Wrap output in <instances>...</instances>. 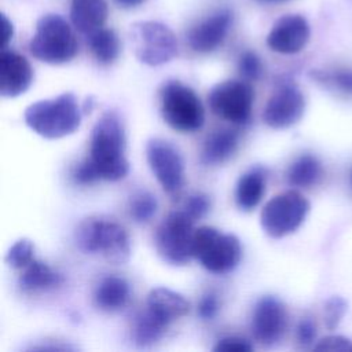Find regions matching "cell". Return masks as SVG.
I'll list each match as a JSON object with an SVG mask.
<instances>
[{"mask_svg": "<svg viewBox=\"0 0 352 352\" xmlns=\"http://www.w3.org/2000/svg\"><path fill=\"white\" fill-rule=\"evenodd\" d=\"M125 143V132L118 114L106 111L92 128L88 157L102 180L116 182L128 175Z\"/></svg>", "mask_w": 352, "mask_h": 352, "instance_id": "obj_1", "label": "cell"}, {"mask_svg": "<svg viewBox=\"0 0 352 352\" xmlns=\"http://www.w3.org/2000/svg\"><path fill=\"white\" fill-rule=\"evenodd\" d=\"M25 124L45 139H59L74 133L81 124V109L72 92L29 104L23 113Z\"/></svg>", "mask_w": 352, "mask_h": 352, "instance_id": "obj_2", "label": "cell"}, {"mask_svg": "<svg viewBox=\"0 0 352 352\" xmlns=\"http://www.w3.org/2000/svg\"><path fill=\"white\" fill-rule=\"evenodd\" d=\"M76 243L81 252L102 254L111 264H125L131 257L129 236L114 220L84 219L76 228Z\"/></svg>", "mask_w": 352, "mask_h": 352, "instance_id": "obj_3", "label": "cell"}, {"mask_svg": "<svg viewBox=\"0 0 352 352\" xmlns=\"http://www.w3.org/2000/svg\"><path fill=\"white\" fill-rule=\"evenodd\" d=\"M77 40L70 25L58 14L38 18L34 34L29 43L30 54L45 63L62 65L77 54Z\"/></svg>", "mask_w": 352, "mask_h": 352, "instance_id": "obj_4", "label": "cell"}, {"mask_svg": "<svg viewBox=\"0 0 352 352\" xmlns=\"http://www.w3.org/2000/svg\"><path fill=\"white\" fill-rule=\"evenodd\" d=\"M160 109L164 121L175 131L190 133L201 129L205 110L192 88L179 80H168L160 89Z\"/></svg>", "mask_w": 352, "mask_h": 352, "instance_id": "obj_5", "label": "cell"}, {"mask_svg": "<svg viewBox=\"0 0 352 352\" xmlns=\"http://www.w3.org/2000/svg\"><path fill=\"white\" fill-rule=\"evenodd\" d=\"M192 257L213 274L232 271L242 258V246L234 234L202 226L195 228L192 236Z\"/></svg>", "mask_w": 352, "mask_h": 352, "instance_id": "obj_6", "label": "cell"}, {"mask_svg": "<svg viewBox=\"0 0 352 352\" xmlns=\"http://www.w3.org/2000/svg\"><path fill=\"white\" fill-rule=\"evenodd\" d=\"M129 40L135 56L148 66L164 65L177 55L173 32L157 21H140L131 25Z\"/></svg>", "mask_w": 352, "mask_h": 352, "instance_id": "obj_7", "label": "cell"}, {"mask_svg": "<svg viewBox=\"0 0 352 352\" xmlns=\"http://www.w3.org/2000/svg\"><path fill=\"white\" fill-rule=\"evenodd\" d=\"M309 202L296 190H289L272 197L263 208L260 224L272 238H283L294 232L305 220Z\"/></svg>", "mask_w": 352, "mask_h": 352, "instance_id": "obj_8", "label": "cell"}, {"mask_svg": "<svg viewBox=\"0 0 352 352\" xmlns=\"http://www.w3.org/2000/svg\"><path fill=\"white\" fill-rule=\"evenodd\" d=\"M194 220L184 210H175L158 226L154 243L160 257L172 265H184L192 257Z\"/></svg>", "mask_w": 352, "mask_h": 352, "instance_id": "obj_9", "label": "cell"}, {"mask_svg": "<svg viewBox=\"0 0 352 352\" xmlns=\"http://www.w3.org/2000/svg\"><path fill=\"white\" fill-rule=\"evenodd\" d=\"M253 100L254 91L252 85L242 80L221 81L216 84L208 95L210 110L232 124L249 122Z\"/></svg>", "mask_w": 352, "mask_h": 352, "instance_id": "obj_10", "label": "cell"}, {"mask_svg": "<svg viewBox=\"0 0 352 352\" xmlns=\"http://www.w3.org/2000/svg\"><path fill=\"white\" fill-rule=\"evenodd\" d=\"M146 157L162 188L169 194L177 192L184 177V164L179 150L170 142L154 138L147 142Z\"/></svg>", "mask_w": 352, "mask_h": 352, "instance_id": "obj_11", "label": "cell"}, {"mask_svg": "<svg viewBox=\"0 0 352 352\" xmlns=\"http://www.w3.org/2000/svg\"><path fill=\"white\" fill-rule=\"evenodd\" d=\"M287 326V311L285 304L274 297H261L252 314V334L263 345H274L278 342Z\"/></svg>", "mask_w": 352, "mask_h": 352, "instance_id": "obj_12", "label": "cell"}, {"mask_svg": "<svg viewBox=\"0 0 352 352\" xmlns=\"http://www.w3.org/2000/svg\"><path fill=\"white\" fill-rule=\"evenodd\" d=\"M305 110L302 92L294 84L280 85L264 107V122L275 129H283L298 122Z\"/></svg>", "mask_w": 352, "mask_h": 352, "instance_id": "obj_13", "label": "cell"}, {"mask_svg": "<svg viewBox=\"0 0 352 352\" xmlns=\"http://www.w3.org/2000/svg\"><path fill=\"white\" fill-rule=\"evenodd\" d=\"M309 33V25L302 15L287 14L272 25L267 36V45L278 54H297L307 45Z\"/></svg>", "mask_w": 352, "mask_h": 352, "instance_id": "obj_14", "label": "cell"}, {"mask_svg": "<svg viewBox=\"0 0 352 352\" xmlns=\"http://www.w3.org/2000/svg\"><path fill=\"white\" fill-rule=\"evenodd\" d=\"M232 25V12L220 10L194 25L187 33L188 45L201 54H208L220 47Z\"/></svg>", "mask_w": 352, "mask_h": 352, "instance_id": "obj_15", "label": "cell"}, {"mask_svg": "<svg viewBox=\"0 0 352 352\" xmlns=\"http://www.w3.org/2000/svg\"><path fill=\"white\" fill-rule=\"evenodd\" d=\"M33 81L29 60L18 52L1 50L0 54V95L16 98L26 92Z\"/></svg>", "mask_w": 352, "mask_h": 352, "instance_id": "obj_16", "label": "cell"}, {"mask_svg": "<svg viewBox=\"0 0 352 352\" xmlns=\"http://www.w3.org/2000/svg\"><path fill=\"white\" fill-rule=\"evenodd\" d=\"M107 19L106 0H72L70 21L74 29L88 36L103 28Z\"/></svg>", "mask_w": 352, "mask_h": 352, "instance_id": "obj_17", "label": "cell"}, {"mask_svg": "<svg viewBox=\"0 0 352 352\" xmlns=\"http://www.w3.org/2000/svg\"><path fill=\"white\" fill-rule=\"evenodd\" d=\"M146 307L168 324L184 316L190 309L188 301L180 293L166 287L153 289L147 296Z\"/></svg>", "mask_w": 352, "mask_h": 352, "instance_id": "obj_18", "label": "cell"}, {"mask_svg": "<svg viewBox=\"0 0 352 352\" xmlns=\"http://www.w3.org/2000/svg\"><path fill=\"white\" fill-rule=\"evenodd\" d=\"M129 283L121 276L109 275L96 286L94 300L99 309L113 312L124 308L129 300Z\"/></svg>", "mask_w": 352, "mask_h": 352, "instance_id": "obj_19", "label": "cell"}, {"mask_svg": "<svg viewBox=\"0 0 352 352\" xmlns=\"http://www.w3.org/2000/svg\"><path fill=\"white\" fill-rule=\"evenodd\" d=\"M63 278L59 272L52 270L47 263L32 260L21 274L18 285L23 292H41L58 287Z\"/></svg>", "mask_w": 352, "mask_h": 352, "instance_id": "obj_20", "label": "cell"}, {"mask_svg": "<svg viewBox=\"0 0 352 352\" xmlns=\"http://www.w3.org/2000/svg\"><path fill=\"white\" fill-rule=\"evenodd\" d=\"M238 133L223 129L210 133L202 147L201 161L205 165H219L226 162L236 151Z\"/></svg>", "mask_w": 352, "mask_h": 352, "instance_id": "obj_21", "label": "cell"}, {"mask_svg": "<svg viewBox=\"0 0 352 352\" xmlns=\"http://www.w3.org/2000/svg\"><path fill=\"white\" fill-rule=\"evenodd\" d=\"M265 191V175L260 168H252L245 172L236 184V205L243 212L253 210L261 201Z\"/></svg>", "mask_w": 352, "mask_h": 352, "instance_id": "obj_22", "label": "cell"}, {"mask_svg": "<svg viewBox=\"0 0 352 352\" xmlns=\"http://www.w3.org/2000/svg\"><path fill=\"white\" fill-rule=\"evenodd\" d=\"M168 326L166 322L146 307L135 319L133 341L138 346H150L164 336Z\"/></svg>", "mask_w": 352, "mask_h": 352, "instance_id": "obj_23", "label": "cell"}, {"mask_svg": "<svg viewBox=\"0 0 352 352\" xmlns=\"http://www.w3.org/2000/svg\"><path fill=\"white\" fill-rule=\"evenodd\" d=\"M87 43L95 59L103 65L113 63L120 55V40L113 29L95 30L87 36Z\"/></svg>", "mask_w": 352, "mask_h": 352, "instance_id": "obj_24", "label": "cell"}, {"mask_svg": "<svg viewBox=\"0 0 352 352\" xmlns=\"http://www.w3.org/2000/svg\"><path fill=\"white\" fill-rule=\"evenodd\" d=\"M322 176V165L316 157L304 154L287 169V180L294 187L307 188L318 183Z\"/></svg>", "mask_w": 352, "mask_h": 352, "instance_id": "obj_25", "label": "cell"}, {"mask_svg": "<svg viewBox=\"0 0 352 352\" xmlns=\"http://www.w3.org/2000/svg\"><path fill=\"white\" fill-rule=\"evenodd\" d=\"M311 76L330 89H336L344 95H352V69L314 70Z\"/></svg>", "mask_w": 352, "mask_h": 352, "instance_id": "obj_26", "label": "cell"}, {"mask_svg": "<svg viewBox=\"0 0 352 352\" xmlns=\"http://www.w3.org/2000/svg\"><path fill=\"white\" fill-rule=\"evenodd\" d=\"M158 202L155 195L148 191L136 192L129 204V213L138 223L148 221L157 212Z\"/></svg>", "mask_w": 352, "mask_h": 352, "instance_id": "obj_27", "label": "cell"}, {"mask_svg": "<svg viewBox=\"0 0 352 352\" xmlns=\"http://www.w3.org/2000/svg\"><path fill=\"white\" fill-rule=\"evenodd\" d=\"M34 253V245L28 238L18 239L7 252L6 263L11 268H25L32 260Z\"/></svg>", "mask_w": 352, "mask_h": 352, "instance_id": "obj_28", "label": "cell"}, {"mask_svg": "<svg viewBox=\"0 0 352 352\" xmlns=\"http://www.w3.org/2000/svg\"><path fill=\"white\" fill-rule=\"evenodd\" d=\"M238 70L239 74L248 80L254 81L261 77L263 73V63L256 52L253 51H245L238 60Z\"/></svg>", "mask_w": 352, "mask_h": 352, "instance_id": "obj_29", "label": "cell"}, {"mask_svg": "<svg viewBox=\"0 0 352 352\" xmlns=\"http://www.w3.org/2000/svg\"><path fill=\"white\" fill-rule=\"evenodd\" d=\"M346 311V302L344 298L338 296L330 297L324 302V309H323V318H324V324L329 330H333L338 326L340 320L342 319L344 314Z\"/></svg>", "mask_w": 352, "mask_h": 352, "instance_id": "obj_30", "label": "cell"}, {"mask_svg": "<svg viewBox=\"0 0 352 352\" xmlns=\"http://www.w3.org/2000/svg\"><path fill=\"white\" fill-rule=\"evenodd\" d=\"M210 209V201L209 197L205 194H194L191 197H188L186 206H184V212L192 219V220H198L201 217H204Z\"/></svg>", "mask_w": 352, "mask_h": 352, "instance_id": "obj_31", "label": "cell"}, {"mask_svg": "<svg viewBox=\"0 0 352 352\" xmlns=\"http://www.w3.org/2000/svg\"><path fill=\"white\" fill-rule=\"evenodd\" d=\"M214 352H252L253 345L239 337H224L213 346Z\"/></svg>", "mask_w": 352, "mask_h": 352, "instance_id": "obj_32", "label": "cell"}, {"mask_svg": "<svg viewBox=\"0 0 352 352\" xmlns=\"http://www.w3.org/2000/svg\"><path fill=\"white\" fill-rule=\"evenodd\" d=\"M73 179L77 184H91L96 180H100L99 173L89 158H85L73 172Z\"/></svg>", "mask_w": 352, "mask_h": 352, "instance_id": "obj_33", "label": "cell"}, {"mask_svg": "<svg viewBox=\"0 0 352 352\" xmlns=\"http://www.w3.org/2000/svg\"><path fill=\"white\" fill-rule=\"evenodd\" d=\"M315 351H338V352H349L352 351V342L341 336H329L318 341L314 346Z\"/></svg>", "mask_w": 352, "mask_h": 352, "instance_id": "obj_34", "label": "cell"}, {"mask_svg": "<svg viewBox=\"0 0 352 352\" xmlns=\"http://www.w3.org/2000/svg\"><path fill=\"white\" fill-rule=\"evenodd\" d=\"M296 337L300 345L308 346L315 341L316 337V324L311 318H304L298 322Z\"/></svg>", "mask_w": 352, "mask_h": 352, "instance_id": "obj_35", "label": "cell"}, {"mask_svg": "<svg viewBox=\"0 0 352 352\" xmlns=\"http://www.w3.org/2000/svg\"><path fill=\"white\" fill-rule=\"evenodd\" d=\"M219 312V300L213 293L205 294L198 304V315L204 320L213 319Z\"/></svg>", "mask_w": 352, "mask_h": 352, "instance_id": "obj_36", "label": "cell"}, {"mask_svg": "<svg viewBox=\"0 0 352 352\" xmlns=\"http://www.w3.org/2000/svg\"><path fill=\"white\" fill-rule=\"evenodd\" d=\"M14 36V26L12 22L1 14V50H6L8 43L12 40Z\"/></svg>", "mask_w": 352, "mask_h": 352, "instance_id": "obj_37", "label": "cell"}, {"mask_svg": "<svg viewBox=\"0 0 352 352\" xmlns=\"http://www.w3.org/2000/svg\"><path fill=\"white\" fill-rule=\"evenodd\" d=\"M114 1L121 8H135V7H139L140 4H143L146 0H114Z\"/></svg>", "mask_w": 352, "mask_h": 352, "instance_id": "obj_38", "label": "cell"}, {"mask_svg": "<svg viewBox=\"0 0 352 352\" xmlns=\"http://www.w3.org/2000/svg\"><path fill=\"white\" fill-rule=\"evenodd\" d=\"M260 3H280V1H286V0H256Z\"/></svg>", "mask_w": 352, "mask_h": 352, "instance_id": "obj_39", "label": "cell"}, {"mask_svg": "<svg viewBox=\"0 0 352 352\" xmlns=\"http://www.w3.org/2000/svg\"><path fill=\"white\" fill-rule=\"evenodd\" d=\"M349 183H351V186H352V169H351V173H349Z\"/></svg>", "mask_w": 352, "mask_h": 352, "instance_id": "obj_40", "label": "cell"}]
</instances>
